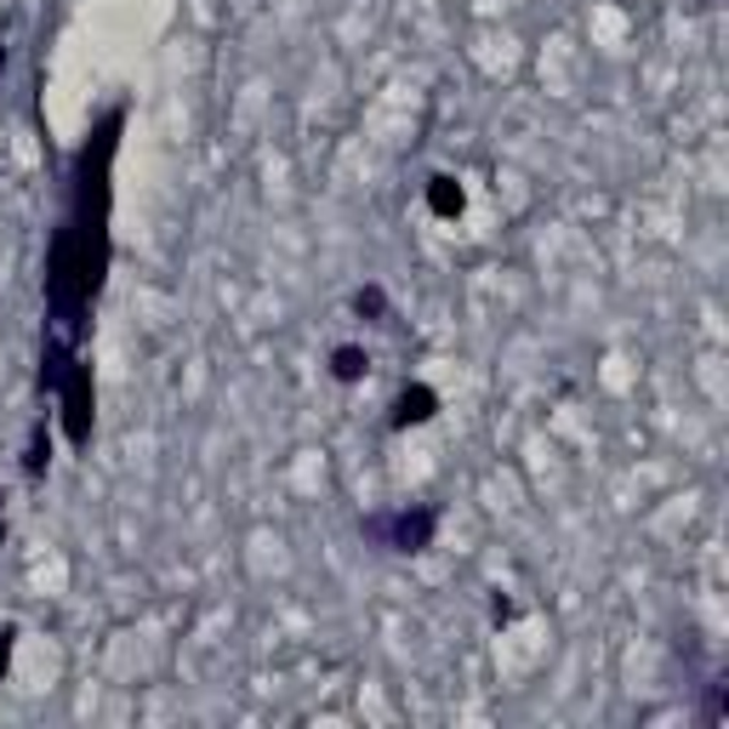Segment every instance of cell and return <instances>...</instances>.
I'll list each match as a JSON object with an SVG mask.
<instances>
[{"instance_id": "cell-1", "label": "cell", "mask_w": 729, "mask_h": 729, "mask_svg": "<svg viewBox=\"0 0 729 729\" xmlns=\"http://www.w3.org/2000/svg\"><path fill=\"white\" fill-rule=\"evenodd\" d=\"M126 109L115 104L86 131V143L69 160V200L46 246V325H41V393L57 388V377L80 359L91 337V308L109 285L115 262V154H120Z\"/></svg>"}, {"instance_id": "cell-2", "label": "cell", "mask_w": 729, "mask_h": 729, "mask_svg": "<svg viewBox=\"0 0 729 729\" xmlns=\"http://www.w3.org/2000/svg\"><path fill=\"white\" fill-rule=\"evenodd\" d=\"M359 530L388 553H422V547H434L439 513L434 508H393V513H371Z\"/></svg>"}, {"instance_id": "cell-3", "label": "cell", "mask_w": 729, "mask_h": 729, "mask_svg": "<svg viewBox=\"0 0 729 729\" xmlns=\"http://www.w3.org/2000/svg\"><path fill=\"white\" fill-rule=\"evenodd\" d=\"M52 400L63 405V439H69L75 450H86L91 445V422H97V393H91V364L86 359H75L69 371L57 377Z\"/></svg>"}, {"instance_id": "cell-4", "label": "cell", "mask_w": 729, "mask_h": 729, "mask_svg": "<svg viewBox=\"0 0 729 729\" xmlns=\"http://www.w3.org/2000/svg\"><path fill=\"white\" fill-rule=\"evenodd\" d=\"M439 416V393L427 388V382H411L400 400H393V427H422V422H434Z\"/></svg>"}, {"instance_id": "cell-5", "label": "cell", "mask_w": 729, "mask_h": 729, "mask_svg": "<svg viewBox=\"0 0 729 729\" xmlns=\"http://www.w3.org/2000/svg\"><path fill=\"white\" fill-rule=\"evenodd\" d=\"M364 371H371V353H364V348L342 342L337 353H330V377H337L342 388H348V382H364Z\"/></svg>"}, {"instance_id": "cell-6", "label": "cell", "mask_w": 729, "mask_h": 729, "mask_svg": "<svg viewBox=\"0 0 729 729\" xmlns=\"http://www.w3.org/2000/svg\"><path fill=\"white\" fill-rule=\"evenodd\" d=\"M427 206H434L439 217H456L461 211V188L450 177H434V183H427Z\"/></svg>"}, {"instance_id": "cell-7", "label": "cell", "mask_w": 729, "mask_h": 729, "mask_svg": "<svg viewBox=\"0 0 729 729\" xmlns=\"http://www.w3.org/2000/svg\"><path fill=\"white\" fill-rule=\"evenodd\" d=\"M353 314H371V319H382V314H388V296H382V285H364V291H353Z\"/></svg>"}, {"instance_id": "cell-8", "label": "cell", "mask_w": 729, "mask_h": 729, "mask_svg": "<svg viewBox=\"0 0 729 729\" xmlns=\"http://www.w3.org/2000/svg\"><path fill=\"white\" fill-rule=\"evenodd\" d=\"M12 644H18V627H0V678L12 667Z\"/></svg>"}, {"instance_id": "cell-9", "label": "cell", "mask_w": 729, "mask_h": 729, "mask_svg": "<svg viewBox=\"0 0 729 729\" xmlns=\"http://www.w3.org/2000/svg\"><path fill=\"white\" fill-rule=\"evenodd\" d=\"M0 69H7V46H0Z\"/></svg>"}, {"instance_id": "cell-10", "label": "cell", "mask_w": 729, "mask_h": 729, "mask_svg": "<svg viewBox=\"0 0 729 729\" xmlns=\"http://www.w3.org/2000/svg\"><path fill=\"white\" fill-rule=\"evenodd\" d=\"M0 536H7V524H0Z\"/></svg>"}]
</instances>
